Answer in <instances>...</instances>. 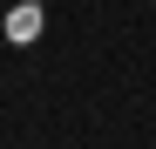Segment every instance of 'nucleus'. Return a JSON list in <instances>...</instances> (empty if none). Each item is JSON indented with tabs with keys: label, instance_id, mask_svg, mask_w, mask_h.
Wrapping results in <instances>:
<instances>
[{
	"label": "nucleus",
	"instance_id": "f257e3e1",
	"mask_svg": "<svg viewBox=\"0 0 156 149\" xmlns=\"http://www.w3.org/2000/svg\"><path fill=\"white\" fill-rule=\"evenodd\" d=\"M7 34H14V41H27V34H41V7H14V20H7Z\"/></svg>",
	"mask_w": 156,
	"mask_h": 149
}]
</instances>
